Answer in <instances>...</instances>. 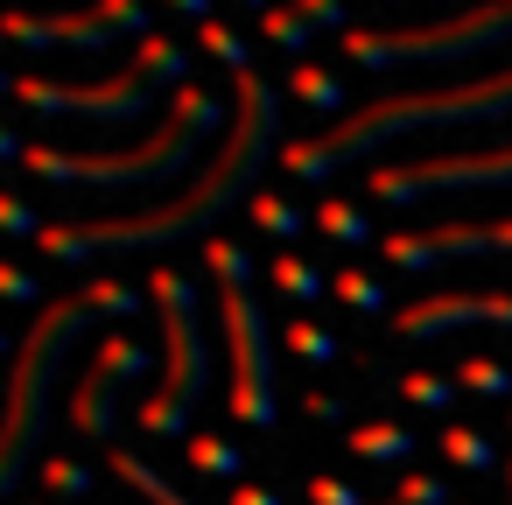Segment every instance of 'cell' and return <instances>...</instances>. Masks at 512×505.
<instances>
[{"label": "cell", "instance_id": "cell-38", "mask_svg": "<svg viewBox=\"0 0 512 505\" xmlns=\"http://www.w3.org/2000/svg\"><path fill=\"white\" fill-rule=\"evenodd\" d=\"M302 407H309L316 421H337V414H344V400H337V393H302Z\"/></svg>", "mask_w": 512, "mask_h": 505}, {"label": "cell", "instance_id": "cell-41", "mask_svg": "<svg viewBox=\"0 0 512 505\" xmlns=\"http://www.w3.org/2000/svg\"><path fill=\"white\" fill-rule=\"evenodd\" d=\"M239 8H253V15H267V8H274V0H239Z\"/></svg>", "mask_w": 512, "mask_h": 505}, {"label": "cell", "instance_id": "cell-2", "mask_svg": "<svg viewBox=\"0 0 512 505\" xmlns=\"http://www.w3.org/2000/svg\"><path fill=\"white\" fill-rule=\"evenodd\" d=\"M512 113V71H491V78H470V85H449V92H400V99H372V106H351L337 113L323 134L309 141H288L281 148V169L302 176V183H323L330 169L400 141V134H421V127H470V120H505Z\"/></svg>", "mask_w": 512, "mask_h": 505}, {"label": "cell", "instance_id": "cell-20", "mask_svg": "<svg viewBox=\"0 0 512 505\" xmlns=\"http://www.w3.org/2000/svg\"><path fill=\"white\" fill-rule=\"evenodd\" d=\"M197 43H204V57H218L232 78H239V71H253V57H246V36H239V29H225V22H197Z\"/></svg>", "mask_w": 512, "mask_h": 505}, {"label": "cell", "instance_id": "cell-24", "mask_svg": "<svg viewBox=\"0 0 512 505\" xmlns=\"http://www.w3.org/2000/svg\"><path fill=\"white\" fill-rule=\"evenodd\" d=\"M442 456H449L456 470H491V463H498L491 435H477V428H449V435H442Z\"/></svg>", "mask_w": 512, "mask_h": 505}, {"label": "cell", "instance_id": "cell-10", "mask_svg": "<svg viewBox=\"0 0 512 505\" xmlns=\"http://www.w3.org/2000/svg\"><path fill=\"white\" fill-rule=\"evenodd\" d=\"M365 190L379 204H414L435 190H512V148L491 155H435V162H400V169H372Z\"/></svg>", "mask_w": 512, "mask_h": 505}, {"label": "cell", "instance_id": "cell-23", "mask_svg": "<svg viewBox=\"0 0 512 505\" xmlns=\"http://www.w3.org/2000/svg\"><path fill=\"white\" fill-rule=\"evenodd\" d=\"M323 239H337V246H365L372 239V225H365V211H351V204H323L316 218H309Z\"/></svg>", "mask_w": 512, "mask_h": 505}, {"label": "cell", "instance_id": "cell-6", "mask_svg": "<svg viewBox=\"0 0 512 505\" xmlns=\"http://www.w3.org/2000/svg\"><path fill=\"white\" fill-rule=\"evenodd\" d=\"M155 316H162V337H169V358H162V393L141 400V428L155 442H176L190 428V407L211 379V358H204V330H197V288L176 274V267H155Z\"/></svg>", "mask_w": 512, "mask_h": 505}, {"label": "cell", "instance_id": "cell-12", "mask_svg": "<svg viewBox=\"0 0 512 505\" xmlns=\"http://www.w3.org/2000/svg\"><path fill=\"white\" fill-rule=\"evenodd\" d=\"M456 253H512V218H491V225H428V232H393L386 239L393 267H435V260H456Z\"/></svg>", "mask_w": 512, "mask_h": 505}, {"label": "cell", "instance_id": "cell-3", "mask_svg": "<svg viewBox=\"0 0 512 505\" xmlns=\"http://www.w3.org/2000/svg\"><path fill=\"white\" fill-rule=\"evenodd\" d=\"M218 120H225L218 92H204V85H176L169 120H162L141 148L64 155V148L29 141V162H22V169H29V176H43V183H99V190H120V183H169V176H183V169H190L197 141H204V134H218Z\"/></svg>", "mask_w": 512, "mask_h": 505}, {"label": "cell", "instance_id": "cell-8", "mask_svg": "<svg viewBox=\"0 0 512 505\" xmlns=\"http://www.w3.org/2000/svg\"><path fill=\"white\" fill-rule=\"evenodd\" d=\"M218 323L232 344V414L246 428H274V344H267V316H260L253 288H225Z\"/></svg>", "mask_w": 512, "mask_h": 505}, {"label": "cell", "instance_id": "cell-5", "mask_svg": "<svg viewBox=\"0 0 512 505\" xmlns=\"http://www.w3.org/2000/svg\"><path fill=\"white\" fill-rule=\"evenodd\" d=\"M512 43V0H477L463 15H435L414 29H344V57L365 71H393V64H456V57H484Z\"/></svg>", "mask_w": 512, "mask_h": 505}, {"label": "cell", "instance_id": "cell-4", "mask_svg": "<svg viewBox=\"0 0 512 505\" xmlns=\"http://www.w3.org/2000/svg\"><path fill=\"white\" fill-rule=\"evenodd\" d=\"M92 302L85 295H57L43 302L29 344L15 351V379H8V407H0V498H8L29 470V456L43 449V428H50V386H57V365L71 351V337L85 330Z\"/></svg>", "mask_w": 512, "mask_h": 505}, {"label": "cell", "instance_id": "cell-26", "mask_svg": "<svg viewBox=\"0 0 512 505\" xmlns=\"http://www.w3.org/2000/svg\"><path fill=\"white\" fill-rule=\"evenodd\" d=\"M330 295H344L358 316H379L386 309V288L372 281V274H358V267H344V274H330Z\"/></svg>", "mask_w": 512, "mask_h": 505}, {"label": "cell", "instance_id": "cell-37", "mask_svg": "<svg viewBox=\"0 0 512 505\" xmlns=\"http://www.w3.org/2000/svg\"><path fill=\"white\" fill-rule=\"evenodd\" d=\"M22 162H29V141L15 127H0V169H22Z\"/></svg>", "mask_w": 512, "mask_h": 505}, {"label": "cell", "instance_id": "cell-28", "mask_svg": "<svg viewBox=\"0 0 512 505\" xmlns=\"http://www.w3.org/2000/svg\"><path fill=\"white\" fill-rule=\"evenodd\" d=\"M190 470H204V477H239V449L218 442V435H197V442H190Z\"/></svg>", "mask_w": 512, "mask_h": 505}, {"label": "cell", "instance_id": "cell-7", "mask_svg": "<svg viewBox=\"0 0 512 505\" xmlns=\"http://www.w3.org/2000/svg\"><path fill=\"white\" fill-rule=\"evenodd\" d=\"M141 29H148V0H78L64 15H22V8L0 15V43L15 50H106Z\"/></svg>", "mask_w": 512, "mask_h": 505}, {"label": "cell", "instance_id": "cell-42", "mask_svg": "<svg viewBox=\"0 0 512 505\" xmlns=\"http://www.w3.org/2000/svg\"><path fill=\"white\" fill-rule=\"evenodd\" d=\"M0 99H15V78H8V71H0Z\"/></svg>", "mask_w": 512, "mask_h": 505}, {"label": "cell", "instance_id": "cell-40", "mask_svg": "<svg viewBox=\"0 0 512 505\" xmlns=\"http://www.w3.org/2000/svg\"><path fill=\"white\" fill-rule=\"evenodd\" d=\"M162 8H176V15H190V22H211V0H162Z\"/></svg>", "mask_w": 512, "mask_h": 505}, {"label": "cell", "instance_id": "cell-33", "mask_svg": "<svg viewBox=\"0 0 512 505\" xmlns=\"http://www.w3.org/2000/svg\"><path fill=\"white\" fill-rule=\"evenodd\" d=\"M0 302H43V281L15 260H0Z\"/></svg>", "mask_w": 512, "mask_h": 505}, {"label": "cell", "instance_id": "cell-29", "mask_svg": "<svg viewBox=\"0 0 512 505\" xmlns=\"http://www.w3.org/2000/svg\"><path fill=\"white\" fill-rule=\"evenodd\" d=\"M470 393H484V400H505L512 393V372L498 365V358H463V372H456Z\"/></svg>", "mask_w": 512, "mask_h": 505}, {"label": "cell", "instance_id": "cell-43", "mask_svg": "<svg viewBox=\"0 0 512 505\" xmlns=\"http://www.w3.org/2000/svg\"><path fill=\"white\" fill-rule=\"evenodd\" d=\"M8 351H15V344H8V330H0V358H8Z\"/></svg>", "mask_w": 512, "mask_h": 505}, {"label": "cell", "instance_id": "cell-36", "mask_svg": "<svg viewBox=\"0 0 512 505\" xmlns=\"http://www.w3.org/2000/svg\"><path fill=\"white\" fill-rule=\"evenodd\" d=\"M295 8H302L316 29H344V0H295Z\"/></svg>", "mask_w": 512, "mask_h": 505}, {"label": "cell", "instance_id": "cell-21", "mask_svg": "<svg viewBox=\"0 0 512 505\" xmlns=\"http://www.w3.org/2000/svg\"><path fill=\"white\" fill-rule=\"evenodd\" d=\"M204 267L218 274V288H246L253 281V260H246L239 239H204Z\"/></svg>", "mask_w": 512, "mask_h": 505}, {"label": "cell", "instance_id": "cell-16", "mask_svg": "<svg viewBox=\"0 0 512 505\" xmlns=\"http://www.w3.org/2000/svg\"><path fill=\"white\" fill-rule=\"evenodd\" d=\"M134 71H141L148 85H190V78H183L190 57H183V43H169V36H148V43L134 50Z\"/></svg>", "mask_w": 512, "mask_h": 505}, {"label": "cell", "instance_id": "cell-31", "mask_svg": "<svg viewBox=\"0 0 512 505\" xmlns=\"http://www.w3.org/2000/svg\"><path fill=\"white\" fill-rule=\"evenodd\" d=\"M85 302L106 309V316H134V309H141V288H127V281H92Z\"/></svg>", "mask_w": 512, "mask_h": 505}, {"label": "cell", "instance_id": "cell-17", "mask_svg": "<svg viewBox=\"0 0 512 505\" xmlns=\"http://www.w3.org/2000/svg\"><path fill=\"white\" fill-rule=\"evenodd\" d=\"M288 92H295L309 113H351V106H344V85H337V71H323V64H295Z\"/></svg>", "mask_w": 512, "mask_h": 505}, {"label": "cell", "instance_id": "cell-15", "mask_svg": "<svg viewBox=\"0 0 512 505\" xmlns=\"http://www.w3.org/2000/svg\"><path fill=\"white\" fill-rule=\"evenodd\" d=\"M260 36H267L281 57H302V50L316 43V22L295 8V0H281V8H267V15H260Z\"/></svg>", "mask_w": 512, "mask_h": 505}, {"label": "cell", "instance_id": "cell-14", "mask_svg": "<svg viewBox=\"0 0 512 505\" xmlns=\"http://www.w3.org/2000/svg\"><path fill=\"white\" fill-rule=\"evenodd\" d=\"M344 449H351L358 463H407L421 442H414L407 428H393V421H365V428H351V435H344Z\"/></svg>", "mask_w": 512, "mask_h": 505}, {"label": "cell", "instance_id": "cell-32", "mask_svg": "<svg viewBox=\"0 0 512 505\" xmlns=\"http://www.w3.org/2000/svg\"><path fill=\"white\" fill-rule=\"evenodd\" d=\"M0 232H8V239H43V218H36L22 197H8V190H0Z\"/></svg>", "mask_w": 512, "mask_h": 505}, {"label": "cell", "instance_id": "cell-22", "mask_svg": "<svg viewBox=\"0 0 512 505\" xmlns=\"http://www.w3.org/2000/svg\"><path fill=\"white\" fill-rule=\"evenodd\" d=\"M113 470H120V477H127V484L141 491V498H155V505H190V498H183V491H176V484H169L162 470H148V463H141V456H127V449L113 456Z\"/></svg>", "mask_w": 512, "mask_h": 505}, {"label": "cell", "instance_id": "cell-13", "mask_svg": "<svg viewBox=\"0 0 512 505\" xmlns=\"http://www.w3.org/2000/svg\"><path fill=\"white\" fill-rule=\"evenodd\" d=\"M456 323H505L512 330V295H428V302H407L393 316L400 337H442Z\"/></svg>", "mask_w": 512, "mask_h": 505}, {"label": "cell", "instance_id": "cell-25", "mask_svg": "<svg viewBox=\"0 0 512 505\" xmlns=\"http://www.w3.org/2000/svg\"><path fill=\"white\" fill-rule=\"evenodd\" d=\"M253 225H260V232H274V239H295V232H302L309 218H302V211H295L288 197H274V190H260V197H253Z\"/></svg>", "mask_w": 512, "mask_h": 505}, {"label": "cell", "instance_id": "cell-19", "mask_svg": "<svg viewBox=\"0 0 512 505\" xmlns=\"http://www.w3.org/2000/svg\"><path fill=\"white\" fill-rule=\"evenodd\" d=\"M43 491H50L57 505H78V498L92 491V470H85L78 456H43Z\"/></svg>", "mask_w": 512, "mask_h": 505}, {"label": "cell", "instance_id": "cell-27", "mask_svg": "<svg viewBox=\"0 0 512 505\" xmlns=\"http://www.w3.org/2000/svg\"><path fill=\"white\" fill-rule=\"evenodd\" d=\"M281 337H288V351H295V358H309V365H330V358H337V337H330L323 323H309V316H295Z\"/></svg>", "mask_w": 512, "mask_h": 505}, {"label": "cell", "instance_id": "cell-35", "mask_svg": "<svg viewBox=\"0 0 512 505\" xmlns=\"http://www.w3.org/2000/svg\"><path fill=\"white\" fill-rule=\"evenodd\" d=\"M309 505H365L344 477H309Z\"/></svg>", "mask_w": 512, "mask_h": 505}, {"label": "cell", "instance_id": "cell-34", "mask_svg": "<svg viewBox=\"0 0 512 505\" xmlns=\"http://www.w3.org/2000/svg\"><path fill=\"white\" fill-rule=\"evenodd\" d=\"M400 505H449V484L414 470V477H400Z\"/></svg>", "mask_w": 512, "mask_h": 505}, {"label": "cell", "instance_id": "cell-30", "mask_svg": "<svg viewBox=\"0 0 512 505\" xmlns=\"http://www.w3.org/2000/svg\"><path fill=\"white\" fill-rule=\"evenodd\" d=\"M400 400H407V407H428V414H442L456 393H449V379H435V372H407V379H400Z\"/></svg>", "mask_w": 512, "mask_h": 505}, {"label": "cell", "instance_id": "cell-9", "mask_svg": "<svg viewBox=\"0 0 512 505\" xmlns=\"http://www.w3.org/2000/svg\"><path fill=\"white\" fill-rule=\"evenodd\" d=\"M155 92L134 64L99 78V85H64V78H15V106L29 113H71V120H99V127H120V120H141L155 113Z\"/></svg>", "mask_w": 512, "mask_h": 505}, {"label": "cell", "instance_id": "cell-11", "mask_svg": "<svg viewBox=\"0 0 512 505\" xmlns=\"http://www.w3.org/2000/svg\"><path fill=\"white\" fill-rule=\"evenodd\" d=\"M148 372V344L141 337H99V365L78 379V400H71V421L78 435H113V393L127 379Z\"/></svg>", "mask_w": 512, "mask_h": 505}, {"label": "cell", "instance_id": "cell-1", "mask_svg": "<svg viewBox=\"0 0 512 505\" xmlns=\"http://www.w3.org/2000/svg\"><path fill=\"white\" fill-rule=\"evenodd\" d=\"M267 148H274V85L260 71H239V113H232V134L211 162V176L169 204V211H141V218H99V225H43V253L50 260H92V253H113V246H155V239H183L190 225H211L239 204V190L267 169Z\"/></svg>", "mask_w": 512, "mask_h": 505}, {"label": "cell", "instance_id": "cell-18", "mask_svg": "<svg viewBox=\"0 0 512 505\" xmlns=\"http://www.w3.org/2000/svg\"><path fill=\"white\" fill-rule=\"evenodd\" d=\"M267 281H274L288 302H302V309H309V302H323V288H330V274H323V267H309V260H295V253H288V260H274V267H267Z\"/></svg>", "mask_w": 512, "mask_h": 505}, {"label": "cell", "instance_id": "cell-39", "mask_svg": "<svg viewBox=\"0 0 512 505\" xmlns=\"http://www.w3.org/2000/svg\"><path fill=\"white\" fill-rule=\"evenodd\" d=\"M232 505H281V491H274V484H239Z\"/></svg>", "mask_w": 512, "mask_h": 505}]
</instances>
